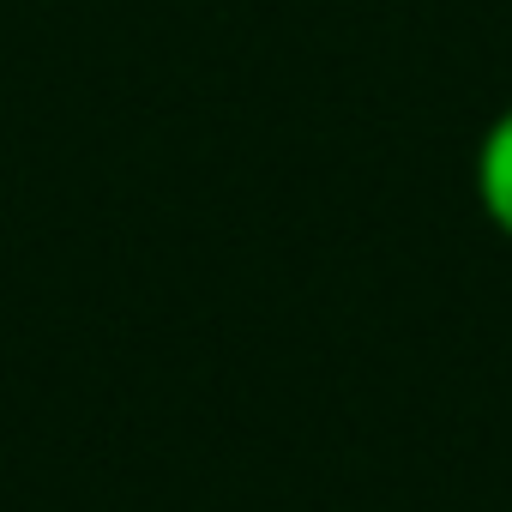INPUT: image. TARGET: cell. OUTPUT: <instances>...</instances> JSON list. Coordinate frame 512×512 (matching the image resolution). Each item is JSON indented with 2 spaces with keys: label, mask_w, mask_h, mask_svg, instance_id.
<instances>
[{
  "label": "cell",
  "mask_w": 512,
  "mask_h": 512,
  "mask_svg": "<svg viewBox=\"0 0 512 512\" xmlns=\"http://www.w3.org/2000/svg\"><path fill=\"white\" fill-rule=\"evenodd\" d=\"M482 199H488V211H494V223L512 235V115L488 133V145H482Z\"/></svg>",
  "instance_id": "1"
}]
</instances>
